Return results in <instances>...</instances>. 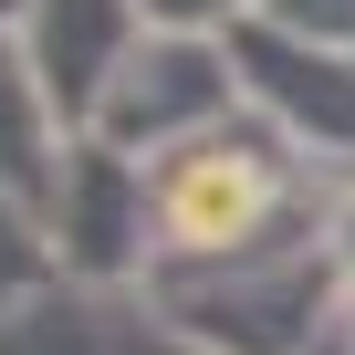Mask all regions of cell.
Returning a JSON list of instances; mask_svg holds the SVG:
<instances>
[{
    "mask_svg": "<svg viewBox=\"0 0 355 355\" xmlns=\"http://www.w3.org/2000/svg\"><path fill=\"white\" fill-rule=\"evenodd\" d=\"M313 157L261 125L251 105L230 125H209L199 146H178L146 167V230H157V261L146 272H189V261H241L261 241H293V230H324L313 220Z\"/></svg>",
    "mask_w": 355,
    "mask_h": 355,
    "instance_id": "6da1fadb",
    "label": "cell"
},
{
    "mask_svg": "<svg viewBox=\"0 0 355 355\" xmlns=\"http://www.w3.org/2000/svg\"><path fill=\"white\" fill-rule=\"evenodd\" d=\"M136 303L189 334L209 355H324L334 345V313L355 303L324 230H293V241H261L241 261H189V272H146Z\"/></svg>",
    "mask_w": 355,
    "mask_h": 355,
    "instance_id": "7a4b0ae2",
    "label": "cell"
},
{
    "mask_svg": "<svg viewBox=\"0 0 355 355\" xmlns=\"http://www.w3.org/2000/svg\"><path fill=\"white\" fill-rule=\"evenodd\" d=\"M230 115H241L230 42H209V32H146V42L125 53V73L105 84V105L84 115V136L115 146V157H136V167H157V157L199 146V136L230 125Z\"/></svg>",
    "mask_w": 355,
    "mask_h": 355,
    "instance_id": "3957f363",
    "label": "cell"
},
{
    "mask_svg": "<svg viewBox=\"0 0 355 355\" xmlns=\"http://www.w3.org/2000/svg\"><path fill=\"white\" fill-rule=\"evenodd\" d=\"M53 251H63V282L84 293H136L146 261H157V230H146V167L73 136V167H63V189H53Z\"/></svg>",
    "mask_w": 355,
    "mask_h": 355,
    "instance_id": "277c9868",
    "label": "cell"
},
{
    "mask_svg": "<svg viewBox=\"0 0 355 355\" xmlns=\"http://www.w3.org/2000/svg\"><path fill=\"white\" fill-rule=\"evenodd\" d=\"M230 73H241V105L261 125H282L303 157H355V53H324V42H293L272 21H241L230 32Z\"/></svg>",
    "mask_w": 355,
    "mask_h": 355,
    "instance_id": "5b68a950",
    "label": "cell"
},
{
    "mask_svg": "<svg viewBox=\"0 0 355 355\" xmlns=\"http://www.w3.org/2000/svg\"><path fill=\"white\" fill-rule=\"evenodd\" d=\"M136 42H146V11H136V0H32V11H21V53L53 84V105L73 115V136H84V115L105 105V84L125 73Z\"/></svg>",
    "mask_w": 355,
    "mask_h": 355,
    "instance_id": "8992f818",
    "label": "cell"
},
{
    "mask_svg": "<svg viewBox=\"0 0 355 355\" xmlns=\"http://www.w3.org/2000/svg\"><path fill=\"white\" fill-rule=\"evenodd\" d=\"M63 167H73V115H63V105H53V84L32 73L21 32H0V199L53 209Z\"/></svg>",
    "mask_w": 355,
    "mask_h": 355,
    "instance_id": "52a82bcc",
    "label": "cell"
},
{
    "mask_svg": "<svg viewBox=\"0 0 355 355\" xmlns=\"http://www.w3.org/2000/svg\"><path fill=\"white\" fill-rule=\"evenodd\" d=\"M136 334V293H84V282H53L42 303L0 313V355H125Z\"/></svg>",
    "mask_w": 355,
    "mask_h": 355,
    "instance_id": "ba28073f",
    "label": "cell"
},
{
    "mask_svg": "<svg viewBox=\"0 0 355 355\" xmlns=\"http://www.w3.org/2000/svg\"><path fill=\"white\" fill-rule=\"evenodd\" d=\"M63 282V251H53V220L21 209V199H0V313H21Z\"/></svg>",
    "mask_w": 355,
    "mask_h": 355,
    "instance_id": "9c48e42d",
    "label": "cell"
},
{
    "mask_svg": "<svg viewBox=\"0 0 355 355\" xmlns=\"http://www.w3.org/2000/svg\"><path fill=\"white\" fill-rule=\"evenodd\" d=\"M261 21H272V32H293V42L355 53V0H261Z\"/></svg>",
    "mask_w": 355,
    "mask_h": 355,
    "instance_id": "30bf717a",
    "label": "cell"
},
{
    "mask_svg": "<svg viewBox=\"0 0 355 355\" xmlns=\"http://www.w3.org/2000/svg\"><path fill=\"white\" fill-rule=\"evenodd\" d=\"M146 11V32H209V42H230L241 21H261V0H136Z\"/></svg>",
    "mask_w": 355,
    "mask_h": 355,
    "instance_id": "8fae6325",
    "label": "cell"
},
{
    "mask_svg": "<svg viewBox=\"0 0 355 355\" xmlns=\"http://www.w3.org/2000/svg\"><path fill=\"white\" fill-rule=\"evenodd\" d=\"M324 251H334V272H345V293H355V189L324 209Z\"/></svg>",
    "mask_w": 355,
    "mask_h": 355,
    "instance_id": "7c38bea8",
    "label": "cell"
},
{
    "mask_svg": "<svg viewBox=\"0 0 355 355\" xmlns=\"http://www.w3.org/2000/svg\"><path fill=\"white\" fill-rule=\"evenodd\" d=\"M125 355H209V345H189V334H167L146 303H136V334H125Z\"/></svg>",
    "mask_w": 355,
    "mask_h": 355,
    "instance_id": "4fadbf2b",
    "label": "cell"
},
{
    "mask_svg": "<svg viewBox=\"0 0 355 355\" xmlns=\"http://www.w3.org/2000/svg\"><path fill=\"white\" fill-rule=\"evenodd\" d=\"M21 11H32V0H0V32H21Z\"/></svg>",
    "mask_w": 355,
    "mask_h": 355,
    "instance_id": "5bb4252c",
    "label": "cell"
}]
</instances>
